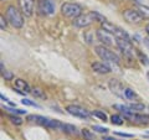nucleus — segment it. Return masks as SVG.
<instances>
[{
	"label": "nucleus",
	"mask_w": 149,
	"mask_h": 140,
	"mask_svg": "<svg viewBox=\"0 0 149 140\" xmlns=\"http://www.w3.org/2000/svg\"><path fill=\"white\" fill-rule=\"evenodd\" d=\"M1 76H3V78L5 79V81H11V79L14 78V74H13V72H10V71H4V72H1Z\"/></svg>",
	"instance_id": "28"
},
{
	"label": "nucleus",
	"mask_w": 149,
	"mask_h": 140,
	"mask_svg": "<svg viewBox=\"0 0 149 140\" xmlns=\"http://www.w3.org/2000/svg\"><path fill=\"white\" fill-rule=\"evenodd\" d=\"M108 87H109V89H111V92L113 93V94H116V96L119 97V98H125V96H124L125 88L123 87V85L118 81V79H114V78L109 79Z\"/></svg>",
	"instance_id": "11"
},
{
	"label": "nucleus",
	"mask_w": 149,
	"mask_h": 140,
	"mask_svg": "<svg viewBox=\"0 0 149 140\" xmlns=\"http://www.w3.org/2000/svg\"><path fill=\"white\" fill-rule=\"evenodd\" d=\"M95 51H96V53L97 56L101 58V60H103V61L106 63H112V64H119V57L117 55H116L113 51H111L106 47V46H96L95 47Z\"/></svg>",
	"instance_id": "3"
},
{
	"label": "nucleus",
	"mask_w": 149,
	"mask_h": 140,
	"mask_svg": "<svg viewBox=\"0 0 149 140\" xmlns=\"http://www.w3.org/2000/svg\"><path fill=\"white\" fill-rule=\"evenodd\" d=\"M93 130H96V132H98V133H107L108 132V129L107 128L100 127V125H93Z\"/></svg>",
	"instance_id": "31"
},
{
	"label": "nucleus",
	"mask_w": 149,
	"mask_h": 140,
	"mask_svg": "<svg viewBox=\"0 0 149 140\" xmlns=\"http://www.w3.org/2000/svg\"><path fill=\"white\" fill-rule=\"evenodd\" d=\"M116 45H117V47H118L120 51H122V53H123L124 57L130 58V60L134 58V53H136V50H134L132 42H129V41H125V40L117 39V41H116Z\"/></svg>",
	"instance_id": "5"
},
{
	"label": "nucleus",
	"mask_w": 149,
	"mask_h": 140,
	"mask_svg": "<svg viewBox=\"0 0 149 140\" xmlns=\"http://www.w3.org/2000/svg\"><path fill=\"white\" fill-rule=\"evenodd\" d=\"M123 116H120L119 114H113L111 116V123L114 125H122L123 124Z\"/></svg>",
	"instance_id": "22"
},
{
	"label": "nucleus",
	"mask_w": 149,
	"mask_h": 140,
	"mask_svg": "<svg viewBox=\"0 0 149 140\" xmlns=\"http://www.w3.org/2000/svg\"><path fill=\"white\" fill-rule=\"evenodd\" d=\"M124 96H125V99H130V100H133V99H136V98H137V93L134 92L133 89H130V88H125V91H124Z\"/></svg>",
	"instance_id": "24"
},
{
	"label": "nucleus",
	"mask_w": 149,
	"mask_h": 140,
	"mask_svg": "<svg viewBox=\"0 0 149 140\" xmlns=\"http://www.w3.org/2000/svg\"><path fill=\"white\" fill-rule=\"evenodd\" d=\"M0 98H1V99H3L4 102H10V100H9V99H8V98H6L5 96H4V94H0Z\"/></svg>",
	"instance_id": "33"
},
{
	"label": "nucleus",
	"mask_w": 149,
	"mask_h": 140,
	"mask_svg": "<svg viewBox=\"0 0 149 140\" xmlns=\"http://www.w3.org/2000/svg\"><path fill=\"white\" fill-rule=\"evenodd\" d=\"M27 120H29V122H35V123L42 125L45 128H49V129L62 130V128H63V123L58 122V120H56V119L54 120V119L41 116V115H29L27 116Z\"/></svg>",
	"instance_id": "2"
},
{
	"label": "nucleus",
	"mask_w": 149,
	"mask_h": 140,
	"mask_svg": "<svg viewBox=\"0 0 149 140\" xmlns=\"http://www.w3.org/2000/svg\"><path fill=\"white\" fill-rule=\"evenodd\" d=\"M9 119H10V122H11L13 124H15V125H21V124H22V119L19 118V116H16L15 114L9 115Z\"/></svg>",
	"instance_id": "25"
},
{
	"label": "nucleus",
	"mask_w": 149,
	"mask_h": 140,
	"mask_svg": "<svg viewBox=\"0 0 149 140\" xmlns=\"http://www.w3.org/2000/svg\"><path fill=\"white\" fill-rule=\"evenodd\" d=\"M81 134H82V137H83V139H85V140H96L95 134H93L91 130H88V129H82Z\"/></svg>",
	"instance_id": "21"
},
{
	"label": "nucleus",
	"mask_w": 149,
	"mask_h": 140,
	"mask_svg": "<svg viewBox=\"0 0 149 140\" xmlns=\"http://www.w3.org/2000/svg\"><path fill=\"white\" fill-rule=\"evenodd\" d=\"M136 55H137L138 61H141L144 66H149V58L146 53H143L141 50H136Z\"/></svg>",
	"instance_id": "17"
},
{
	"label": "nucleus",
	"mask_w": 149,
	"mask_h": 140,
	"mask_svg": "<svg viewBox=\"0 0 149 140\" xmlns=\"http://www.w3.org/2000/svg\"><path fill=\"white\" fill-rule=\"evenodd\" d=\"M92 115H95V116H97V118H100L101 120H103V122H107V115H106V113H103V112H101V110H95L92 113Z\"/></svg>",
	"instance_id": "26"
},
{
	"label": "nucleus",
	"mask_w": 149,
	"mask_h": 140,
	"mask_svg": "<svg viewBox=\"0 0 149 140\" xmlns=\"http://www.w3.org/2000/svg\"><path fill=\"white\" fill-rule=\"evenodd\" d=\"M147 78H148V81H149V72L147 73Z\"/></svg>",
	"instance_id": "37"
},
{
	"label": "nucleus",
	"mask_w": 149,
	"mask_h": 140,
	"mask_svg": "<svg viewBox=\"0 0 149 140\" xmlns=\"http://www.w3.org/2000/svg\"><path fill=\"white\" fill-rule=\"evenodd\" d=\"M8 20H6V17L4 16V15H1L0 16V29H1L3 31L6 29V25H8V22H6Z\"/></svg>",
	"instance_id": "30"
},
{
	"label": "nucleus",
	"mask_w": 149,
	"mask_h": 140,
	"mask_svg": "<svg viewBox=\"0 0 149 140\" xmlns=\"http://www.w3.org/2000/svg\"><path fill=\"white\" fill-rule=\"evenodd\" d=\"M102 140H117V139H114V138H109V137H103V139Z\"/></svg>",
	"instance_id": "34"
},
{
	"label": "nucleus",
	"mask_w": 149,
	"mask_h": 140,
	"mask_svg": "<svg viewBox=\"0 0 149 140\" xmlns=\"http://www.w3.org/2000/svg\"><path fill=\"white\" fill-rule=\"evenodd\" d=\"M124 118H127L129 122L136 123V124H142V125H147L149 124V115H144V114H138V113H129V114H124Z\"/></svg>",
	"instance_id": "13"
},
{
	"label": "nucleus",
	"mask_w": 149,
	"mask_h": 140,
	"mask_svg": "<svg viewBox=\"0 0 149 140\" xmlns=\"http://www.w3.org/2000/svg\"><path fill=\"white\" fill-rule=\"evenodd\" d=\"M5 17L9 24L15 29H21L24 26V15L16 6L9 5L5 9Z\"/></svg>",
	"instance_id": "1"
},
{
	"label": "nucleus",
	"mask_w": 149,
	"mask_h": 140,
	"mask_svg": "<svg viewBox=\"0 0 149 140\" xmlns=\"http://www.w3.org/2000/svg\"><path fill=\"white\" fill-rule=\"evenodd\" d=\"M66 112L68 114H71L76 118H81V119H90V116L92 115L87 109L82 108L81 105L77 104H70L66 107Z\"/></svg>",
	"instance_id": "6"
},
{
	"label": "nucleus",
	"mask_w": 149,
	"mask_h": 140,
	"mask_svg": "<svg viewBox=\"0 0 149 140\" xmlns=\"http://www.w3.org/2000/svg\"><path fill=\"white\" fill-rule=\"evenodd\" d=\"M31 93H32V96H34L35 98H39V99H46V98H47L46 94H45V92L41 89V88H37V87L32 88Z\"/></svg>",
	"instance_id": "19"
},
{
	"label": "nucleus",
	"mask_w": 149,
	"mask_h": 140,
	"mask_svg": "<svg viewBox=\"0 0 149 140\" xmlns=\"http://www.w3.org/2000/svg\"><path fill=\"white\" fill-rule=\"evenodd\" d=\"M148 134H149V132H148Z\"/></svg>",
	"instance_id": "38"
},
{
	"label": "nucleus",
	"mask_w": 149,
	"mask_h": 140,
	"mask_svg": "<svg viewBox=\"0 0 149 140\" xmlns=\"http://www.w3.org/2000/svg\"><path fill=\"white\" fill-rule=\"evenodd\" d=\"M116 135H118V137H123V138H133L132 134H127V133H120V132H116L114 133Z\"/></svg>",
	"instance_id": "32"
},
{
	"label": "nucleus",
	"mask_w": 149,
	"mask_h": 140,
	"mask_svg": "<svg viewBox=\"0 0 149 140\" xmlns=\"http://www.w3.org/2000/svg\"><path fill=\"white\" fill-rule=\"evenodd\" d=\"M116 109L119 110L120 113H123V114H129V113H133V110L129 108L128 105H123V104H114L113 105Z\"/></svg>",
	"instance_id": "20"
},
{
	"label": "nucleus",
	"mask_w": 149,
	"mask_h": 140,
	"mask_svg": "<svg viewBox=\"0 0 149 140\" xmlns=\"http://www.w3.org/2000/svg\"><path fill=\"white\" fill-rule=\"evenodd\" d=\"M62 132L67 133V134H71V135H76V134H78L77 128L74 127V125H72V124H63Z\"/></svg>",
	"instance_id": "18"
},
{
	"label": "nucleus",
	"mask_w": 149,
	"mask_h": 140,
	"mask_svg": "<svg viewBox=\"0 0 149 140\" xmlns=\"http://www.w3.org/2000/svg\"><path fill=\"white\" fill-rule=\"evenodd\" d=\"M136 10L141 14V16L143 19H147L149 20V8L146 5H142V4H136Z\"/></svg>",
	"instance_id": "16"
},
{
	"label": "nucleus",
	"mask_w": 149,
	"mask_h": 140,
	"mask_svg": "<svg viewBox=\"0 0 149 140\" xmlns=\"http://www.w3.org/2000/svg\"><path fill=\"white\" fill-rule=\"evenodd\" d=\"M19 8L20 11L22 12V15L26 17H31L34 14L35 9V0H17Z\"/></svg>",
	"instance_id": "10"
},
{
	"label": "nucleus",
	"mask_w": 149,
	"mask_h": 140,
	"mask_svg": "<svg viewBox=\"0 0 149 140\" xmlns=\"http://www.w3.org/2000/svg\"><path fill=\"white\" fill-rule=\"evenodd\" d=\"M92 69L100 74H108L111 72V67L104 62H93L91 64Z\"/></svg>",
	"instance_id": "14"
},
{
	"label": "nucleus",
	"mask_w": 149,
	"mask_h": 140,
	"mask_svg": "<svg viewBox=\"0 0 149 140\" xmlns=\"http://www.w3.org/2000/svg\"><path fill=\"white\" fill-rule=\"evenodd\" d=\"M4 109H5V110H9V112H11V113H14L15 115H17V114H26V110H22V109L9 108V107H4Z\"/></svg>",
	"instance_id": "27"
},
{
	"label": "nucleus",
	"mask_w": 149,
	"mask_h": 140,
	"mask_svg": "<svg viewBox=\"0 0 149 140\" xmlns=\"http://www.w3.org/2000/svg\"><path fill=\"white\" fill-rule=\"evenodd\" d=\"M146 31H147V34H148V36H149V24H148L147 27H146Z\"/></svg>",
	"instance_id": "36"
},
{
	"label": "nucleus",
	"mask_w": 149,
	"mask_h": 140,
	"mask_svg": "<svg viewBox=\"0 0 149 140\" xmlns=\"http://www.w3.org/2000/svg\"><path fill=\"white\" fill-rule=\"evenodd\" d=\"M123 16L129 24H139L141 21H143V17L136 9H127V10H124Z\"/></svg>",
	"instance_id": "12"
},
{
	"label": "nucleus",
	"mask_w": 149,
	"mask_h": 140,
	"mask_svg": "<svg viewBox=\"0 0 149 140\" xmlns=\"http://www.w3.org/2000/svg\"><path fill=\"white\" fill-rule=\"evenodd\" d=\"M61 12L63 16L74 20V19L82 15V6L74 3H65L61 5Z\"/></svg>",
	"instance_id": "4"
},
{
	"label": "nucleus",
	"mask_w": 149,
	"mask_h": 140,
	"mask_svg": "<svg viewBox=\"0 0 149 140\" xmlns=\"http://www.w3.org/2000/svg\"><path fill=\"white\" fill-rule=\"evenodd\" d=\"M96 36H97V40L100 41L101 44H103V46H112L116 44V41H117V39L109 34L108 31H106L103 29H98L96 31Z\"/></svg>",
	"instance_id": "8"
},
{
	"label": "nucleus",
	"mask_w": 149,
	"mask_h": 140,
	"mask_svg": "<svg viewBox=\"0 0 149 140\" xmlns=\"http://www.w3.org/2000/svg\"><path fill=\"white\" fill-rule=\"evenodd\" d=\"M128 107L133 112H143L144 109H146V105H144L143 103H130V104H128Z\"/></svg>",
	"instance_id": "23"
},
{
	"label": "nucleus",
	"mask_w": 149,
	"mask_h": 140,
	"mask_svg": "<svg viewBox=\"0 0 149 140\" xmlns=\"http://www.w3.org/2000/svg\"><path fill=\"white\" fill-rule=\"evenodd\" d=\"M21 103L24 104V105H30V107H35V108H40V105H37L35 102H32V100H30V99H22L21 100Z\"/></svg>",
	"instance_id": "29"
},
{
	"label": "nucleus",
	"mask_w": 149,
	"mask_h": 140,
	"mask_svg": "<svg viewBox=\"0 0 149 140\" xmlns=\"http://www.w3.org/2000/svg\"><path fill=\"white\" fill-rule=\"evenodd\" d=\"M95 21H96L95 12L91 11L88 14H85V15L82 14L81 16H78L77 19H74V20H73V25L76 27H87V26L92 25Z\"/></svg>",
	"instance_id": "7"
},
{
	"label": "nucleus",
	"mask_w": 149,
	"mask_h": 140,
	"mask_svg": "<svg viewBox=\"0 0 149 140\" xmlns=\"http://www.w3.org/2000/svg\"><path fill=\"white\" fill-rule=\"evenodd\" d=\"M37 9L41 15L50 16L55 12V4L52 0H39L37 1Z\"/></svg>",
	"instance_id": "9"
},
{
	"label": "nucleus",
	"mask_w": 149,
	"mask_h": 140,
	"mask_svg": "<svg viewBox=\"0 0 149 140\" xmlns=\"http://www.w3.org/2000/svg\"><path fill=\"white\" fill-rule=\"evenodd\" d=\"M144 44H146L148 46V49H149V39H144Z\"/></svg>",
	"instance_id": "35"
},
{
	"label": "nucleus",
	"mask_w": 149,
	"mask_h": 140,
	"mask_svg": "<svg viewBox=\"0 0 149 140\" xmlns=\"http://www.w3.org/2000/svg\"><path fill=\"white\" fill-rule=\"evenodd\" d=\"M15 88H16V91L19 93H24V92L29 93V92H31L29 85H27V82L24 81V79H21V78H16L15 79Z\"/></svg>",
	"instance_id": "15"
}]
</instances>
